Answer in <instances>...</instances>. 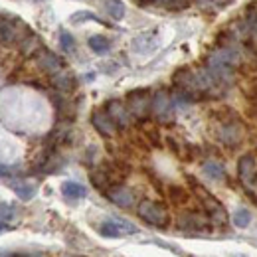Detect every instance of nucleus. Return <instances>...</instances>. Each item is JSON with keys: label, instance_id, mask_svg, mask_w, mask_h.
Masks as SVG:
<instances>
[{"label": "nucleus", "instance_id": "f3484780", "mask_svg": "<svg viewBox=\"0 0 257 257\" xmlns=\"http://www.w3.org/2000/svg\"><path fill=\"white\" fill-rule=\"evenodd\" d=\"M87 46H89L95 54H105V52L111 50V42H109L105 36H91V38L87 40Z\"/></svg>", "mask_w": 257, "mask_h": 257}, {"label": "nucleus", "instance_id": "7ed1b4c3", "mask_svg": "<svg viewBox=\"0 0 257 257\" xmlns=\"http://www.w3.org/2000/svg\"><path fill=\"white\" fill-rule=\"evenodd\" d=\"M128 103V111L139 117V119H145L149 113H153V97L149 89H137V91H131L127 95Z\"/></svg>", "mask_w": 257, "mask_h": 257}, {"label": "nucleus", "instance_id": "9b49d317", "mask_svg": "<svg viewBox=\"0 0 257 257\" xmlns=\"http://www.w3.org/2000/svg\"><path fill=\"white\" fill-rule=\"evenodd\" d=\"M8 186L14 190V194L20 200H32L34 196H36V192H38V186L34 182H28V180H16V178H12Z\"/></svg>", "mask_w": 257, "mask_h": 257}, {"label": "nucleus", "instance_id": "423d86ee", "mask_svg": "<svg viewBox=\"0 0 257 257\" xmlns=\"http://www.w3.org/2000/svg\"><path fill=\"white\" fill-rule=\"evenodd\" d=\"M237 174H239V180L245 184V188L255 186L257 174H255V159H253V155H243L239 159V162H237Z\"/></svg>", "mask_w": 257, "mask_h": 257}, {"label": "nucleus", "instance_id": "f03ea898", "mask_svg": "<svg viewBox=\"0 0 257 257\" xmlns=\"http://www.w3.org/2000/svg\"><path fill=\"white\" fill-rule=\"evenodd\" d=\"M194 190H196V194L200 196V200H202V206H204V210H206V214L216 222V224L224 225L227 224V212L224 210V206L212 196V194L208 192V190H204L202 186H198V184H194Z\"/></svg>", "mask_w": 257, "mask_h": 257}, {"label": "nucleus", "instance_id": "aec40b11", "mask_svg": "<svg viewBox=\"0 0 257 257\" xmlns=\"http://www.w3.org/2000/svg\"><path fill=\"white\" fill-rule=\"evenodd\" d=\"M81 20H91V22H97V24H105V22H103L99 16H95L93 12H85V10H83V12H75V14L71 16V22H73V24H81Z\"/></svg>", "mask_w": 257, "mask_h": 257}, {"label": "nucleus", "instance_id": "393cba45", "mask_svg": "<svg viewBox=\"0 0 257 257\" xmlns=\"http://www.w3.org/2000/svg\"><path fill=\"white\" fill-rule=\"evenodd\" d=\"M34 2H42V0H34Z\"/></svg>", "mask_w": 257, "mask_h": 257}, {"label": "nucleus", "instance_id": "0eeeda50", "mask_svg": "<svg viewBox=\"0 0 257 257\" xmlns=\"http://www.w3.org/2000/svg\"><path fill=\"white\" fill-rule=\"evenodd\" d=\"M105 194H107V198H109L115 206H121V208H128V206H133V202H135L133 190L127 188V186H123V184L111 186Z\"/></svg>", "mask_w": 257, "mask_h": 257}, {"label": "nucleus", "instance_id": "6ab92c4d", "mask_svg": "<svg viewBox=\"0 0 257 257\" xmlns=\"http://www.w3.org/2000/svg\"><path fill=\"white\" fill-rule=\"evenodd\" d=\"M8 218L12 220V224L18 220V210L14 204H8V202H2V229L8 224Z\"/></svg>", "mask_w": 257, "mask_h": 257}, {"label": "nucleus", "instance_id": "39448f33", "mask_svg": "<svg viewBox=\"0 0 257 257\" xmlns=\"http://www.w3.org/2000/svg\"><path fill=\"white\" fill-rule=\"evenodd\" d=\"M137 231V227L127 222V220H119V218H111L105 220L99 225V233L103 237H123V235H133Z\"/></svg>", "mask_w": 257, "mask_h": 257}, {"label": "nucleus", "instance_id": "ddd939ff", "mask_svg": "<svg viewBox=\"0 0 257 257\" xmlns=\"http://www.w3.org/2000/svg\"><path fill=\"white\" fill-rule=\"evenodd\" d=\"M178 227L184 231H200V229H206V224L196 214H182L178 218Z\"/></svg>", "mask_w": 257, "mask_h": 257}, {"label": "nucleus", "instance_id": "1a4fd4ad", "mask_svg": "<svg viewBox=\"0 0 257 257\" xmlns=\"http://www.w3.org/2000/svg\"><path fill=\"white\" fill-rule=\"evenodd\" d=\"M91 123H93V127L97 128V133L103 135V137H113L115 131H117L115 123L109 119V115H107L105 111H95L93 117H91Z\"/></svg>", "mask_w": 257, "mask_h": 257}, {"label": "nucleus", "instance_id": "4be33fe9", "mask_svg": "<svg viewBox=\"0 0 257 257\" xmlns=\"http://www.w3.org/2000/svg\"><path fill=\"white\" fill-rule=\"evenodd\" d=\"M54 83H56V87L58 89H62V91H69V89H73V77L71 75H65V73H62V75H58L56 79H54Z\"/></svg>", "mask_w": 257, "mask_h": 257}, {"label": "nucleus", "instance_id": "a211bd4d", "mask_svg": "<svg viewBox=\"0 0 257 257\" xmlns=\"http://www.w3.org/2000/svg\"><path fill=\"white\" fill-rule=\"evenodd\" d=\"M231 222L237 225V227H247V225L251 224V212L247 208H237L231 214Z\"/></svg>", "mask_w": 257, "mask_h": 257}, {"label": "nucleus", "instance_id": "b1692460", "mask_svg": "<svg viewBox=\"0 0 257 257\" xmlns=\"http://www.w3.org/2000/svg\"><path fill=\"white\" fill-rule=\"evenodd\" d=\"M210 2H222V0H210Z\"/></svg>", "mask_w": 257, "mask_h": 257}, {"label": "nucleus", "instance_id": "dca6fc26", "mask_svg": "<svg viewBox=\"0 0 257 257\" xmlns=\"http://www.w3.org/2000/svg\"><path fill=\"white\" fill-rule=\"evenodd\" d=\"M204 174L210 176L212 180H224L225 178V170L220 162H204Z\"/></svg>", "mask_w": 257, "mask_h": 257}, {"label": "nucleus", "instance_id": "5701e85b", "mask_svg": "<svg viewBox=\"0 0 257 257\" xmlns=\"http://www.w3.org/2000/svg\"><path fill=\"white\" fill-rule=\"evenodd\" d=\"M14 36H16V34H14V28H12V26H8V22L4 20V22H2V42H4V44H8V42H12V40H14Z\"/></svg>", "mask_w": 257, "mask_h": 257}, {"label": "nucleus", "instance_id": "2eb2a0df", "mask_svg": "<svg viewBox=\"0 0 257 257\" xmlns=\"http://www.w3.org/2000/svg\"><path fill=\"white\" fill-rule=\"evenodd\" d=\"M38 64H40V67H42L44 71H50V73H56V71H60V67H62V62H60L52 52H44V54L40 56Z\"/></svg>", "mask_w": 257, "mask_h": 257}, {"label": "nucleus", "instance_id": "f8f14e48", "mask_svg": "<svg viewBox=\"0 0 257 257\" xmlns=\"http://www.w3.org/2000/svg\"><path fill=\"white\" fill-rule=\"evenodd\" d=\"M62 194L69 200H81L87 196V188L79 182H73V180H67L62 184Z\"/></svg>", "mask_w": 257, "mask_h": 257}, {"label": "nucleus", "instance_id": "412c9836", "mask_svg": "<svg viewBox=\"0 0 257 257\" xmlns=\"http://www.w3.org/2000/svg\"><path fill=\"white\" fill-rule=\"evenodd\" d=\"M60 44H62L64 52H67V54L75 52V40H73V36H71V34L65 32V30L60 32Z\"/></svg>", "mask_w": 257, "mask_h": 257}, {"label": "nucleus", "instance_id": "4468645a", "mask_svg": "<svg viewBox=\"0 0 257 257\" xmlns=\"http://www.w3.org/2000/svg\"><path fill=\"white\" fill-rule=\"evenodd\" d=\"M103 6H105V10L109 12V16L113 20H123L125 18L127 8H125L123 0H103Z\"/></svg>", "mask_w": 257, "mask_h": 257}, {"label": "nucleus", "instance_id": "20e7f679", "mask_svg": "<svg viewBox=\"0 0 257 257\" xmlns=\"http://www.w3.org/2000/svg\"><path fill=\"white\" fill-rule=\"evenodd\" d=\"M153 115L159 121H164V123L172 121V117H174V103L164 89H159L153 95Z\"/></svg>", "mask_w": 257, "mask_h": 257}, {"label": "nucleus", "instance_id": "9d476101", "mask_svg": "<svg viewBox=\"0 0 257 257\" xmlns=\"http://www.w3.org/2000/svg\"><path fill=\"white\" fill-rule=\"evenodd\" d=\"M157 46H159V38H157V34H153V32H145L133 40V48H135L139 54H151Z\"/></svg>", "mask_w": 257, "mask_h": 257}, {"label": "nucleus", "instance_id": "f257e3e1", "mask_svg": "<svg viewBox=\"0 0 257 257\" xmlns=\"http://www.w3.org/2000/svg\"><path fill=\"white\" fill-rule=\"evenodd\" d=\"M137 214L141 216V220H145L149 225L153 227H168L170 224V218H168V212L162 208L159 202H153V200H143L137 208Z\"/></svg>", "mask_w": 257, "mask_h": 257}, {"label": "nucleus", "instance_id": "6e6552de", "mask_svg": "<svg viewBox=\"0 0 257 257\" xmlns=\"http://www.w3.org/2000/svg\"><path fill=\"white\" fill-rule=\"evenodd\" d=\"M103 111L109 115L117 128H125L128 125V111L121 105V101H109Z\"/></svg>", "mask_w": 257, "mask_h": 257}]
</instances>
